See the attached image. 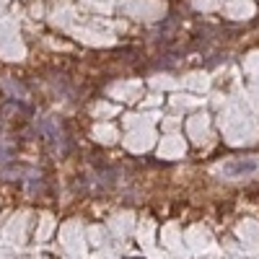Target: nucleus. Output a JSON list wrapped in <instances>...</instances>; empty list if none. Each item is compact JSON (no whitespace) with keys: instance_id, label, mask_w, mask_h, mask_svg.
Instances as JSON below:
<instances>
[{"instance_id":"1","label":"nucleus","mask_w":259,"mask_h":259,"mask_svg":"<svg viewBox=\"0 0 259 259\" xmlns=\"http://www.w3.org/2000/svg\"><path fill=\"white\" fill-rule=\"evenodd\" d=\"M254 168H257V161H231V163H226V174L244 176V174H252Z\"/></svg>"}]
</instances>
